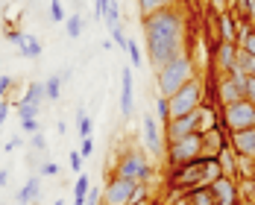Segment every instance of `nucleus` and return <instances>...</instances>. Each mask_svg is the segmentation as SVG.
Masks as SVG:
<instances>
[{"instance_id": "1", "label": "nucleus", "mask_w": 255, "mask_h": 205, "mask_svg": "<svg viewBox=\"0 0 255 205\" xmlns=\"http://www.w3.org/2000/svg\"><path fill=\"white\" fill-rule=\"evenodd\" d=\"M141 26H144L147 56H150V65L155 71L161 65H167L170 59H176L179 53L188 50L185 47V15L179 6H167L153 15H144Z\"/></svg>"}, {"instance_id": "2", "label": "nucleus", "mask_w": 255, "mask_h": 205, "mask_svg": "<svg viewBox=\"0 0 255 205\" xmlns=\"http://www.w3.org/2000/svg\"><path fill=\"white\" fill-rule=\"evenodd\" d=\"M197 77H200L197 74V62H194L191 53L185 50L155 71V88H158L161 97H173L179 88H185L191 79H197Z\"/></svg>"}, {"instance_id": "3", "label": "nucleus", "mask_w": 255, "mask_h": 205, "mask_svg": "<svg viewBox=\"0 0 255 205\" xmlns=\"http://www.w3.org/2000/svg\"><path fill=\"white\" fill-rule=\"evenodd\" d=\"M112 176H121V179H129L135 185H147L153 179V164H150V155L144 153L141 147H129L121 153L118 164H115V173Z\"/></svg>"}, {"instance_id": "4", "label": "nucleus", "mask_w": 255, "mask_h": 205, "mask_svg": "<svg viewBox=\"0 0 255 205\" xmlns=\"http://www.w3.org/2000/svg\"><path fill=\"white\" fill-rule=\"evenodd\" d=\"M170 100V120L173 117H185V114H191V111H197L200 105L205 102V79L197 77L191 79L185 88H179L173 97H167Z\"/></svg>"}, {"instance_id": "5", "label": "nucleus", "mask_w": 255, "mask_h": 205, "mask_svg": "<svg viewBox=\"0 0 255 205\" xmlns=\"http://www.w3.org/2000/svg\"><path fill=\"white\" fill-rule=\"evenodd\" d=\"M164 158H167V167H179V164H188V161L203 158V135L194 132L188 138L167 141L164 144Z\"/></svg>"}, {"instance_id": "6", "label": "nucleus", "mask_w": 255, "mask_h": 205, "mask_svg": "<svg viewBox=\"0 0 255 205\" xmlns=\"http://www.w3.org/2000/svg\"><path fill=\"white\" fill-rule=\"evenodd\" d=\"M220 126L226 132H241V129L255 126V102L238 100L232 105H223L220 108Z\"/></svg>"}, {"instance_id": "7", "label": "nucleus", "mask_w": 255, "mask_h": 205, "mask_svg": "<svg viewBox=\"0 0 255 205\" xmlns=\"http://www.w3.org/2000/svg\"><path fill=\"white\" fill-rule=\"evenodd\" d=\"M244 100V74L232 71V74H220L217 85H214V105H232V102Z\"/></svg>"}, {"instance_id": "8", "label": "nucleus", "mask_w": 255, "mask_h": 205, "mask_svg": "<svg viewBox=\"0 0 255 205\" xmlns=\"http://www.w3.org/2000/svg\"><path fill=\"white\" fill-rule=\"evenodd\" d=\"M141 138H144V147L150 155H164V126L158 123L155 114H144L141 117Z\"/></svg>"}, {"instance_id": "9", "label": "nucleus", "mask_w": 255, "mask_h": 205, "mask_svg": "<svg viewBox=\"0 0 255 205\" xmlns=\"http://www.w3.org/2000/svg\"><path fill=\"white\" fill-rule=\"evenodd\" d=\"M135 188H138L135 182L121 179V176H112V179L106 182V188H103L100 205H129L132 194H135Z\"/></svg>"}, {"instance_id": "10", "label": "nucleus", "mask_w": 255, "mask_h": 205, "mask_svg": "<svg viewBox=\"0 0 255 205\" xmlns=\"http://www.w3.org/2000/svg\"><path fill=\"white\" fill-rule=\"evenodd\" d=\"M197 126H200V108L191 111V114H185V117H173V120H167V123H164V141L188 138V135L197 132Z\"/></svg>"}, {"instance_id": "11", "label": "nucleus", "mask_w": 255, "mask_h": 205, "mask_svg": "<svg viewBox=\"0 0 255 205\" xmlns=\"http://www.w3.org/2000/svg\"><path fill=\"white\" fill-rule=\"evenodd\" d=\"M211 194L217 197V205H244L241 191H238V179H232V176H220L211 185Z\"/></svg>"}, {"instance_id": "12", "label": "nucleus", "mask_w": 255, "mask_h": 205, "mask_svg": "<svg viewBox=\"0 0 255 205\" xmlns=\"http://www.w3.org/2000/svg\"><path fill=\"white\" fill-rule=\"evenodd\" d=\"M226 147H229V132L223 126L203 132V158H217L220 150H226Z\"/></svg>"}, {"instance_id": "13", "label": "nucleus", "mask_w": 255, "mask_h": 205, "mask_svg": "<svg viewBox=\"0 0 255 205\" xmlns=\"http://www.w3.org/2000/svg\"><path fill=\"white\" fill-rule=\"evenodd\" d=\"M229 147L244 158H255V126L241 129V132H229Z\"/></svg>"}, {"instance_id": "14", "label": "nucleus", "mask_w": 255, "mask_h": 205, "mask_svg": "<svg viewBox=\"0 0 255 205\" xmlns=\"http://www.w3.org/2000/svg\"><path fill=\"white\" fill-rule=\"evenodd\" d=\"M235 59H238V44L220 41L214 47V71L217 74H232L235 71Z\"/></svg>"}, {"instance_id": "15", "label": "nucleus", "mask_w": 255, "mask_h": 205, "mask_svg": "<svg viewBox=\"0 0 255 205\" xmlns=\"http://www.w3.org/2000/svg\"><path fill=\"white\" fill-rule=\"evenodd\" d=\"M135 79H132V68L121 71V114L132 117V108H135Z\"/></svg>"}, {"instance_id": "16", "label": "nucleus", "mask_w": 255, "mask_h": 205, "mask_svg": "<svg viewBox=\"0 0 255 205\" xmlns=\"http://www.w3.org/2000/svg\"><path fill=\"white\" fill-rule=\"evenodd\" d=\"M217 26H220V41H232V44H238V35H241V26H238V18L229 12H223V15H217Z\"/></svg>"}, {"instance_id": "17", "label": "nucleus", "mask_w": 255, "mask_h": 205, "mask_svg": "<svg viewBox=\"0 0 255 205\" xmlns=\"http://www.w3.org/2000/svg\"><path fill=\"white\" fill-rule=\"evenodd\" d=\"M214 126H220V105L205 100L200 105V126H197V132L203 135V132H208V129H214Z\"/></svg>"}, {"instance_id": "18", "label": "nucleus", "mask_w": 255, "mask_h": 205, "mask_svg": "<svg viewBox=\"0 0 255 205\" xmlns=\"http://www.w3.org/2000/svg\"><path fill=\"white\" fill-rule=\"evenodd\" d=\"M65 79H71V68L62 71V74H56V77H50V79H44V97L50 102H56L62 97V82H65Z\"/></svg>"}, {"instance_id": "19", "label": "nucleus", "mask_w": 255, "mask_h": 205, "mask_svg": "<svg viewBox=\"0 0 255 205\" xmlns=\"http://www.w3.org/2000/svg\"><path fill=\"white\" fill-rule=\"evenodd\" d=\"M217 161H220V170H223V176H232V179H238V153H235L232 147L220 150Z\"/></svg>"}, {"instance_id": "20", "label": "nucleus", "mask_w": 255, "mask_h": 205, "mask_svg": "<svg viewBox=\"0 0 255 205\" xmlns=\"http://www.w3.org/2000/svg\"><path fill=\"white\" fill-rule=\"evenodd\" d=\"M185 200L188 205H217V197L211 194V188H191L185 191Z\"/></svg>"}, {"instance_id": "21", "label": "nucleus", "mask_w": 255, "mask_h": 205, "mask_svg": "<svg viewBox=\"0 0 255 205\" xmlns=\"http://www.w3.org/2000/svg\"><path fill=\"white\" fill-rule=\"evenodd\" d=\"M38 188H41V176L35 173V176H29V179L21 185V191H18V203H35V197H38Z\"/></svg>"}, {"instance_id": "22", "label": "nucleus", "mask_w": 255, "mask_h": 205, "mask_svg": "<svg viewBox=\"0 0 255 205\" xmlns=\"http://www.w3.org/2000/svg\"><path fill=\"white\" fill-rule=\"evenodd\" d=\"M44 100H47L44 97V82H29L24 88V94H21V102H29V105H41Z\"/></svg>"}, {"instance_id": "23", "label": "nucleus", "mask_w": 255, "mask_h": 205, "mask_svg": "<svg viewBox=\"0 0 255 205\" xmlns=\"http://www.w3.org/2000/svg\"><path fill=\"white\" fill-rule=\"evenodd\" d=\"M235 71L244 77H255V56H250L247 50L238 47V59H235Z\"/></svg>"}, {"instance_id": "24", "label": "nucleus", "mask_w": 255, "mask_h": 205, "mask_svg": "<svg viewBox=\"0 0 255 205\" xmlns=\"http://www.w3.org/2000/svg\"><path fill=\"white\" fill-rule=\"evenodd\" d=\"M88 191H91V179H88V173H79L77 182H74V205H85Z\"/></svg>"}, {"instance_id": "25", "label": "nucleus", "mask_w": 255, "mask_h": 205, "mask_svg": "<svg viewBox=\"0 0 255 205\" xmlns=\"http://www.w3.org/2000/svg\"><path fill=\"white\" fill-rule=\"evenodd\" d=\"M18 50H21V56H26V59H32V62H35V59L41 56V41H38L35 35H29V32H26V38L18 44Z\"/></svg>"}, {"instance_id": "26", "label": "nucleus", "mask_w": 255, "mask_h": 205, "mask_svg": "<svg viewBox=\"0 0 255 205\" xmlns=\"http://www.w3.org/2000/svg\"><path fill=\"white\" fill-rule=\"evenodd\" d=\"M238 47L247 50L250 56H255V26L244 24L241 26V35H238Z\"/></svg>"}, {"instance_id": "27", "label": "nucleus", "mask_w": 255, "mask_h": 205, "mask_svg": "<svg viewBox=\"0 0 255 205\" xmlns=\"http://www.w3.org/2000/svg\"><path fill=\"white\" fill-rule=\"evenodd\" d=\"M138 3V12H141V18L144 15H153L158 9H167V6H176V0H135Z\"/></svg>"}, {"instance_id": "28", "label": "nucleus", "mask_w": 255, "mask_h": 205, "mask_svg": "<svg viewBox=\"0 0 255 205\" xmlns=\"http://www.w3.org/2000/svg\"><path fill=\"white\" fill-rule=\"evenodd\" d=\"M82 24H85V21H82V15H79V12L68 15V18H65V29H68V38H79V35H82Z\"/></svg>"}, {"instance_id": "29", "label": "nucleus", "mask_w": 255, "mask_h": 205, "mask_svg": "<svg viewBox=\"0 0 255 205\" xmlns=\"http://www.w3.org/2000/svg\"><path fill=\"white\" fill-rule=\"evenodd\" d=\"M155 117L161 120V126L170 120V100H167V97H161V94H155Z\"/></svg>"}, {"instance_id": "30", "label": "nucleus", "mask_w": 255, "mask_h": 205, "mask_svg": "<svg viewBox=\"0 0 255 205\" xmlns=\"http://www.w3.org/2000/svg\"><path fill=\"white\" fill-rule=\"evenodd\" d=\"M77 132H79V138H91V117L85 114V108L77 111Z\"/></svg>"}, {"instance_id": "31", "label": "nucleus", "mask_w": 255, "mask_h": 205, "mask_svg": "<svg viewBox=\"0 0 255 205\" xmlns=\"http://www.w3.org/2000/svg\"><path fill=\"white\" fill-rule=\"evenodd\" d=\"M106 24H109V29L121 24V3H118V0H109V9H106Z\"/></svg>"}, {"instance_id": "32", "label": "nucleus", "mask_w": 255, "mask_h": 205, "mask_svg": "<svg viewBox=\"0 0 255 205\" xmlns=\"http://www.w3.org/2000/svg\"><path fill=\"white\" fill-rule=\"evenodd\" d=\"M127 53H129V68H141L144 65V56H141V50H138V44L129 38V44H127Z\"/></svg>"}, {"instance_id": "33", "label": "nucleus", "mask_w": 255, "mask_h": 205, "mask_svg": "<svg viewBox=\"0 0 255 205\" xmlns=\"http://www.w3.org/2000/svg\"><path fill=\"white\" fill-rule=\"evenodd\" d=\"M41 105H29V102H18V120H29V117H38Z\"/></svg>"}, {"instance_id": "34", "label": "nucleus", "mask_w": 255, "mask_h": 205, "mask_svg": "<svg viewBox=\"0 0 255 205\" xmlns=\"http://www.w3.org/2000/svg\"><path fill=\"white\" fill-rule=\"evenodd\" d=\"M147 203H150V188L147 185H138L135 194H132V200H129V205H147Z\"/></svg>"}, {"instance_id": "35", "label": "nucleus", "mask_w": 255, "mask_h": 205, "mask_svg": "<svg viewBox=\"0 0 255 205\" xmlns=\"http://www.w3.org/2000/svg\"><path fill=\"white\" fill-rule=\"evenodd\" d=\"M109 35H112V41L121 47V50H127V44H129V38H127V32H124V26L118 24V26H112L109 29Z\"/></svg>"}, {"instance_id": "36", "label": "nucleus", "mask_w": 255, "mask_h": 205, "mask_svg": "<svg viewBox=\"0 0 255 205\" xmlns=\"http://www.w3.org/2000/svg\"><path fill=\"white\" fill-rule=\"evenodd\" d=\"M12 88H18V79L15 77H0V100H9Z\"/></svg>"}, {"instance_id": "37", "label": "nucleus", "mask_w": 255, "mask_h": 205, "mask_svg": "<svg viewBox=\"0 0 255 205\" xmlns=\"http://www.w3.org/2000/svg\"><path fill=\"white\" fill-rule=\"evenodd\" d=\"M50 18L56 21V24H65V6H62V0H50Z\"/></svg>"}, {"instance_id": "38", "label": "nucleus", "mask_w": 255, "mask_h": 205, "mask_svg": "<svg viewBox=\"0 0 255 205\" xmlns=\"http://www.w3.org/2000/svg\"><path fill=\"white\" fill-rule=\"evenodd\" d=\"M244 100L255 102V77H244Z\"/></svg>"}, {"instance_id": "39", "label": "nucleus", "mask_w": 255, "mask_h": 205, "mask_svg": "<svg viewBox=\"0 0 255 205\" xmlns=\"http://www.w3.org/2000/svg\"><path fill=\"white\" fill-rule=\"evenodd\" d=\"M38 176H59V164H56V161H41Z\"/></svg>"}, {"instance_id": "40", "label": "nucleus", "mask_w": 255, "mask_h": 205, "mask_svg": "<svg viewBox=\"0 0 255 205\" xmlns=\"http://www.w3.org/2000/svg\"><path fill=\"white\" fill-rule=\"evenodd\" d=\"M82 161H85V158L79 155V150L68 153V164H71V170H74V173H82Z\"/></svg>"}, {"instance_id": "41", "label": "nucleus", "mask_w": 255, "mask_h": 205, "mask_svg": "<svg viewBox=\"0 0 255 205\" xmlns=\"http://www.w3.org/2000/svg\"><path fill=\"white\" fill-rule=\"evenodd\" d=\"M21 129L26 135H35V132H41V123H38V117H29V120H21Z\"/></svg>"}, {"instance_id": "42", "label": "nucleus", "mask_w": 255, "mask_h": 205, "mask_svg": "<svg viewBox=\"0 0 255 205\" xmlns=\"http://www.w3.org/2000/svg\"><path fill=\"white\" fill-rule=\"evenodd\" d=\"M94 153V138H82V144H79V155L82 158H91Z\"/></svg>"}, {"instance_id": "43", "label": "nucleus", "mask_w": 255, "mask_h": 205, "mask_svg": "<svg viewBox=\"0 0 255 205\" xmlns=\"http://www.w3.org/2000/svg\"><path fill=\"white\" fill-rule=\"evenodd\" d=\"M100 200H103V191L91 188V191H88V197H85V205H100Z\"/></svg>"}, {"instance_id": "44", "label": "nucleus", "mask_w": 255, "mask_h": 205, "mask_svg": "<svg viewBox=\"0 0 255 205\" xmlns=\"http://www.w3.org/2000/svg\"><path fill=\"white\" fill-rule=\"evenodd\" d=\"M211 6H214V9H211L214 15H223V12H229V0H211Z\"/></svg>"}, {"instance_id": "45", "label": "nucleus", "mask_w": 255, "mask_h": 205, "mask_svg": "<svg viewBox=\"0 0 255 205\" xmlns=\"http://www.w3.org/2000/svg\"><path fill=\"white\" fill-rule=\"evenodd\" d=\"M32 147H35V150H44V147H47V138H44V132H35V135H32Z\"/></svg>"}, {"instance_id": "46", "label": "nucleus", "mask_w": 255, "mask_h": 205, "mask_svg": "<svg viewBox=\"0 0 255 205\" xmlns=\"http://www.w3.org/2000/svg\"><path fill=\"white\" fill-rule=\"evenodd\" d=\"M106 9H109V0H94V15L106 18Z\"/></svg>"}, {"instance_id": "47", "label": "nucleus", "mask_w": 255, "mask_h": 205, "mask_svg": "<svg viewBox=\"0 0 255 205\" xmlns=\"http://www.w3.org/2000/svg\"><path fill=\"white\" fill-rule=\"evenodd\" d=\"M9 105H12L9 100H0V126H3V123H6V117H9Z\"/></svg>"}, {"instance_id": "48", "label": "nucleus", "mask_w": 255, "mask_h": 205, "mask_svg": "<svg viewBox=\"0 0 255 205\" xmlns=\"http://www.w3.org/2000/svg\"><path fill=\"white\" fill-rule=\"evenodd\" d=\"M18 144H21V138H9V144H6V150H3V153H15V150H18Z\"/></svg>"}, {"instance_id": "49", "label": "nucleus", "mask_w": 255, "mask_h": 205, "mask_svg": "<svg viewBox=\"0 0 255 205\" xmlns=\"http://www.w3.org/2000/svg\"><path fill=\"white\" fill-rule=\"evenodd\" d=\"M56 132H59V135H65V132H68V123H62V120H59V123H56Z\"/></svg>"}, {"instance_id": "50", "label": "nucleus", "mask_w": 255, "mask_h": 205, "mask_svg": "<svg viewBox=\"0 0 255 205\" xmlns=\"http://www.w3.org/2000/svg\"><path fill=\"white\" fill-rule=\"evenodd\" d=\"M6 182H9V173H6V170H0V185H6Z\"/></svg>"}, {"instance_id": "51", "label": "nucleus", "mask_w": 255, "mask_h": 205, "mask_svg": "<svg viewBox=\"0 0 255 205\" xmlns=\"http://www.w3.org/2000/svg\"><path fill=\"white\" fill-rule=\"evenodd\" d=\"M53 205H68V200H65V197H59V200H56Z\"/></svg>"}, {"instance_id": "52", "label": "nucleus", "mask_w": 255, "mask_h": 205, "mask_svg": "<svg viewBox=\"0 0 255 205\" xmlns=\"http://www.w3.org/2000/svg\"><path fill=\"white\" fill-rule=\"evenodd\" d=\"M15 205H26V203H15Z\"/></svg>"}, {"instance_id": "53", "label": "nucleus", "mask_w": 255, "mask_h": 205, "mask_svg": "<svg viewBox=\"0 0 255 205\" xmlns=\"http://www.w3.org/2000/svg\"><path fill=\"white\" fill-rule=\"evenodd\" d=\"M232 3H235V0H229V6H232Z\"/></svg>"}, {"instance_id": "54", "label": "nucleus", "mask_w": 255, "mask_h": 205, "mask_svg": "<svg viewBox=\"0 0 255 205\" xmlns=\"http://www.w3.org/2000/svg\"><path fill=\"white\" fill-rule=\"evenodd\" d=\"M250 205H255V203H250Z\"/></svg>"}]
</instances>
